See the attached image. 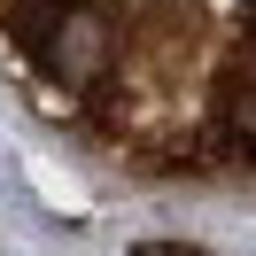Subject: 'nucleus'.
Here are the masks:
<instances>
[{
	"mask_svg": "<svg viewBox=\"0 0 256 256\" xmlns=\"http://www.w3.org/2000/svg\"><path fill=\"white\" fill-rule=\"evenodd\" d=\"M132 256H210V248H194V240H140Z\"/></svg>",
	"mask_w": 256,
	"mask_h": 256,
	"instance_id": "1",
	"label": "nucleus"
}]
</instances>
